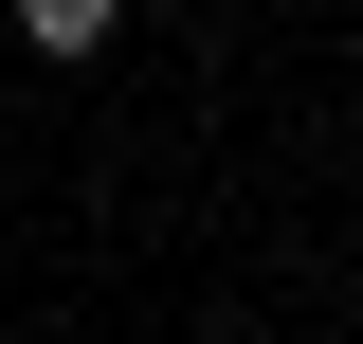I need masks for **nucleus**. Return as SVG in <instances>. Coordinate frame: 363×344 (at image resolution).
Masks as SVG:
<instances>
[{
    "label": "nucleus",
    "mask_w": 363,
    "mask_h": 344,
    "mask_svg": "<svg viewBox=\"0 0 363 344\" xmlns=\"http://www.w3.org/2000/svg\"><path fill=\"white\" fill-rule=\"evenodd\" d=\"M109 18H128V0H18V37H37V55H91Z\"/></svg>",
    "instance_id": "nucleus-1"
}]
</instances>
